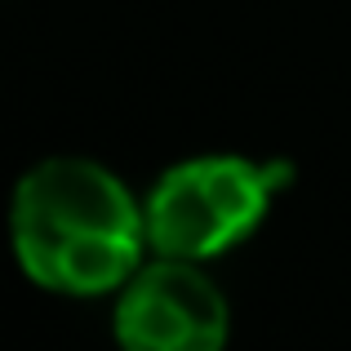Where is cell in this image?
<instances>
[{"label": "cell", "mask_w": 351, "mask_h": 351, "mask_svg": "<svg viewBox=\"0 0 351 351\" xmlns=\"http://www.w3.org/2000/svg\"><path fill=\"white\" fill-rule=\"evenodd\" d=\"M289 182V165L245 156H191L147 191V245L160 258L205 263L258 232L271 196Z\"/></svg>", "instance_id": "obj_2"}, {"label": "cell", "mask_w": 351, "mask_h": 351, "mask_svg": "<svg viewBox=\"0 0 351 351\" xmlns=\"http://www.w3.org/2000/svg\"><path fill=\"white\" fill-rule=\"evenodd\" d=\"M112 329L120 351H223L232 316L196 263L156 254L116 289Z\"/></svg>", "instance_id": "obj_3"}, {"label": "cell", "mask_w": 351, "mask_h": 351, "mask_svg": "<svg viewBox=\"0 0 351 351\" xmlns=\"http://www.w3.org/2000/svg\"><path fill=\"white\" fill-rule=\"evenodd\" d=\"M9 240L32 285L67 298H98L116 293L143 267L147 214L98 160L49 156L18 178Z\"/></svg>", "instance_id": "obj_1"}]
</instances>
